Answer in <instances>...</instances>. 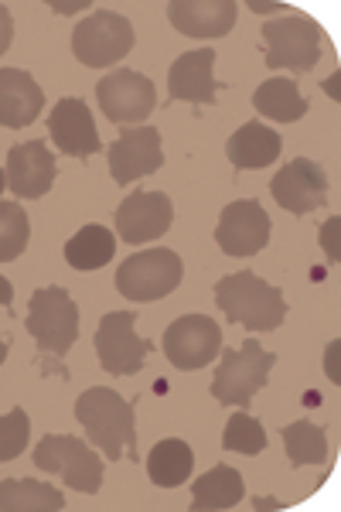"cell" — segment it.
Wrapping results in <instances>:
<instances>
[{"label":"cell","mask_w":341,"mask_h":512,"mask_svg":"<svg viewBox=\"0 0 341 512\" xmlns=\"http://www.w3.org/2000/svg\"><path fill=\"white\" fill-rule=\"evenodd\" d=\"M76 420L86 427V437L93 448L103 451V458L120 461L130 454L137 461V420L133 403L123 400L110 386H89L76 400Z\"/></svg>","instance_id":"obj_1"},{"label":"cell","mask_w":341,"mask_h":512,"mask_svg":"<svg viewBox=\"0 0 341 512\" xmlns=\"http://www.w3.org/2000/svg\"><path fill=\"white\" fill-rule=\"evenodd\" d=\"M215 304L219 311H226L232 325H243L249 332H273L287 318V301L280 287L266 284L249 270L222 277L215 284Z\"/></svg>","instance_id":"obj_2"},{"label":"cell","mask_w":341,"mask_h":512,"mask_svg":"<svg viewBox=\"0 0 341 512\" xmlns=\"http://www.w3.org/2000/svg\"><path fill=\"white\" fill-rule=\"evenodd\" d=\"M277 355L266 352L256 338H246L243 349H222V362L215 366L212 396L222 407H249L253 396L263 390Z\"/></svg>","instance_id":"obj_3"},{"label":"cell","mask_w":341,"mask_h":512,"mask_svg":"<svg viewBox=\"0 0 341 512\" xmlns=\"http://www.w3.org/2000/svg\"><path fill=\"white\" fill-rule=\"evenodd\" d=\"M35 468L48 475H62L65 485L76 492L96 495L103 489V454L89 448L72 434H45L35 448Z\"/></svg>","instance_id":"obj_4"},{"label":"cell","mask_w":341,"mask_h":512,"mask_svg":"<svg viewBox=\"0 0 341 512\" xmlns=\"http://www.w3.org/2000/svg\"><path fill=\"white\" fill-rule=\"evenodd\" d=\"M24 325L41 352L62 359L79 338V308L65 287H41L31 294Z\"/></svg>","instance_id":"obj_5"},{"label":"cell","mask_w":341,"mask_h":512,"mask_svg":"<svg viewBox=\"0 0 341 512\" xmlns=\"http://www.w3.org/2000/svg\"><path fill=\"white\" fill-rule=\"evenodd\" d=\"M266 38V65L270 69H290L294 76L311 72L321 59L324 28L307 14H287L263 24Z\"/></svg>","instance_id":"obj_6"},{"label":"cell","mask_w":341,"mask_h":512,"mask_svg":"<svg viewBox=\"0 0 341 512\" xmlns=\"http://www.w3.org/2000/svg\"><path fill=\"white\" fill-rule=\"evenodd\" d=\"M181 277H185L181 256L157 246V250L133 253L120 263V270H116V291L137 304L161 301V297H168L181 284Z\"/></svg>","instance_id":"obj_7"},{"label":"cell","mask_w":341,"mask_h":512,"mask_svg":"<svg viewBox=\"0 0 341 512\" xmlns=\"http://www.w3.org/2000/svg\"><path fill=\"white\" fill-rule=\"evenodd\" d=\"M133 48V24L123 14L96 11L82 18L72 31V55L89 69H106L130 55Z\"/></svg>","instance_id":"obj_8"},{"label":"cell","mask_w":341,"mask_h":512,"mask_svg":"<svg viewBox=\"0 0 341 512\" xmlns=\"http://www.w3.org/2000/svg\"><path fill=\"white\" fill-rule=\"evenodd\" d=\"M151 352V342L137 335V315L133 311H110L96 328V355L99 366L110 376H137L144 369V359Z\"/></svg>","instance_id":"obj_9"},{"label":"cell","mask_w":341,"mask_h":512,"mask_svg":"<svg viewBox=\"0 0 341 512\" xmlns=\"http://www.w3.org/2000/svg\"><path fill=\"white\" fill-rule=\"evenodd\" d=\"M222 349L219 321L209 315H181L164 328V355L181 373H195L202 366H212Z\"/></svg>","instance_id":"obj_10"},{"label":"cell","mask_w":341,"mask_h":512,"mask_svg":"<svg viewBox=\"0 0 341 512\" xmlns=\"http://www.w3.org/2000/svg\"><path fill=\"white\" fill-rule=\"evenodd\" d=\"M96 99H99V110L106 113L113 123L120 127H130V123L147 120L157 106V89L154 82L147 76L133 69H113L106 79H99L96 86Z\"/></svg>","instance_id":"obj_11"},{"label":"cell","mask_w":341,"mask_h":512,"mask_svg":"<svg viewBox=\"0 0 341 512\" xmlns=\"http://www.w3.org/2000/svg\"><path fill=\"white\" fill-rule=\"evenodd\" d=\"M270 192L280 209L294 212V216H307V212L328 205V175H324L318 161L297 158L273 175Z\"/></svg>","instance_id":"obj_12"},{"label":"cell","mask_w":341,"mask_h":512,"mask_svg":"<svg viewBox=\"0 0 341 512\" xmlns=\"http://www.w3.org/2000/svg\"><path fill=\"white\" fill-rule=\"evenodd\" d=\"M106 161H110V175L116 185H130V181L161 171L164 151L157 127H144V123L140 127H123L116 144L106 151Z\"/></svg>","instance_id":"obj_13"},{"label":"cell","mask_w":341,"mask_h":512,"mask_svg":"<svg viewBox=\"0 0 341 512\" xmlns=\"http://www.w3.org/2000/svg\"><path fill=\"white\" fill-rule=\"evenodd\" d=\"M215 243H219V250L226 256H256L270 243V216H266L263 205L253 202V198L229 202L219 216Z\"/></svg>","instance_id":"obj_14"},{"label":"cell","mask_w":341,"mask_h":512,"mask_svg":"<svg viewBox=\"0 0 341 512\" xmlns=\"http://www.w3.org/2000/svg\"><path fill=\"white\" fill-rule=\"evenodd\" d=\"M174 222V205L164 192H133L116 209V236L130 246L164 236Z\"/></svg>","instance_id":"obj_15"},{"label":"cell","mask_w":341,"mask_h":512,"mask_svg":"<svg viewBox=\"0 0 341 512\" xmlns=\"http://www.w3.org/2000/svg\"><path fill=\"white\" fill-rule=\"evenodd\" d=\"M7 188L18 198H41L52 192L55 185V154L48 151L45 140H28V144H14L7 151Z\"/></svg>","instance_id":"obj_16"},{"label":"cell","mask_w":341,"mask_h":512,"mask_svg":"<svg viewBox=\"0 0 341 512\" xmlns=\"http://www.w3.org/2000/svg\"><path fill=\"white\" fill-rule=\"evenodd\" d=\"M48 134H52L58 151L69 154V158H93V154L103 151L93 113L76 96H65L55 103L52 117H48Z\"/></svg>","instance_id":"obj_17"},{"label":"cell","mask_w":341,"mask_h":512,"mask_svg":"<svg viewBox=\"0 0 341 512\" xmlns=\"http://www.w3.org/2000/svg\"><path fill=\"white\" fill-rule=\"evenodd\" d=\"M215 48H195L185 52L168 72V99L171 103H198L212 106L219 99V86H215Z\"/></svg>","instance_id":"obj_18"},{"label":"cell","mask_w":341,"mask_h":512,"mask_svg":"<svg viewBox=\"0 0 341 512\" xmlns=\"http://www.w3.org/2000/svg\"><path fill=\"white\" fill-rule=\"evenodd\" d=\"M239 14L236 0H171L168 21L188 38H222L232 31Z\"/></svg>","instance_id":"obj_19"},{"label":"cell","mask_w":341,"mask_h":512,"mask_svg":"<svg viewBox=\"0 0 341 512\" xmlns=\"http://www.w3.org/2000/svg\"><path fill=\"white\" fill-rule=\"evenodd\" d=\"M45 93L24 69H0V127L21 130L38 120Z\"/></svg>","instance_id":"obj_20"},{"label":"cell","mask_w":341,"mask_h":512,"mask_svg":"<svg viewBox=\"0 0 341 512\" xmlns=\"http://www.w3.org/2000/svg\"><path fill=\"white\" fill-rule=\"evenodd\" d=\"M284 151V140L273 127H266L260 120H249L246 127H239L236 134L226 140V158L236 164L239 171H256L270 168Z\"/></svg>","instance_id":"obj_21"},{"label":"cell","mask_w":341,"mask_h":512,"mask_svg":"<svg viewBox=\"0 0 341 512\" xmlns=\"http://www.w3.org/2000/svg\"><path fill=\"white\" fill-rule=\"evenodd\" d=\"M191 468H195V451L181 437H164L147 454V475H151L157 489H178V485H185L191 478Z\"/></svg>","instance_id":"obj_22"},{"label":"cell","mask_w":341,"mask_h":512,"mask_svg":"<svg viewBox=\"0 0 341 512\" xmlns=\"http://www.w3.org/2000/svg\"><path fill=\"white\" fill-rule=\"evenodd\" d=\"M65 495L38 478H4L0 482V512H58Z\"/></svg>","instance_id":"obj_23"},{"label":"cell","mask_w":341,"mask_h":512,"mask_svg":"<svg viewBox=\"0 0 341 512\" xmlns=\"http://www.w3.org/2000/svg\"><path fill=\"white\" fill-rule=\"evenodd\" d=\"M191 495H195V502H191V509H195V512L232 509L236 502H243L246 485H243V475H239L232 465H215L209 475L195 478Z\"/></svg>","instance_id":"obj_24"},{"label":"cell","mask_w":341,"mask_h":512,"mask_svg":"<svg viewBox=\"0 0 341 512\" xmlns=\"http://www.w3.org/2000/svg\"><path fill=\"white\" fill-rule=\"evenodd\" d=\"M253 106L260 117L280 123H297L307 113V99L294 79H266L253 93Z\"/></svg>","instance_id":"obj_25"},{"label":"cell","mask_w":341,"mask_h":512,"mask_svg":"<svg viewBox=\"0 0 341 512\" xmlns=\"http://www.w3.org/2000/svg\"><path fill=\"white\" fill-rule=\"evenodd\" d=\"M113 253H116L113 229L99 226V222L79 229V233L65 243V260H69L72 270H99L113 260Z\"/></svg>","instance_id":"obj_26"},{"label":"cell","mask_w":341,"mask_h":512,"mask_svg":"<svg viewBox=\"0 0 341 512\" xmlns=\"http://www.w3.org/2000/svg\"><path fill=\"white\" fill-rule=\"evenodd\" d=\"M287 444V458L294 468H304V465H324L328 461V431L311 420H297V424H287L280 431Z\"/></svg>","instance_id":"obj_27"},{"label":"cell","mask_w":341,"mask_h":512,"mask_svg":"<svg viewBox=\"0 0 341 512\" xmlns=\"http://www.w3.org/2000/svg\"><path fill=\"white\" fill-rule=\"evenodd\" d=\"M31 222L21 202H0V263H11L28 250Z\"/></svg>","instance_id":"obj_28"},{"label":"cell","mask_w":341,"mask_h":512,"mask_svg":"<svg viewBox=\"0 0 341 512\" xmlns=\"http://www.w3.org/2000/svg\"><path fill=\"white\" fill-rule=\"evenodd\" d=\"M222 448L226 451H236V454H260L266 448V431H263V424L256 417H249V414H236V417H229V424H226V434H222Z\"/></svg>","instance_id":"obj_29"},{"label":"cell","mask_w":341,"mask_h":512,"mask_svg":"<svg viewBox=\"0 0 341 512\" xmlns=\"http://www.w3.org/2000/svg\"><path fill=\"white\" fill-rule=\"evenodd\" d=\"M31 437V420L21 407H14L11 414L0 417V461H14L21 458L28 448Z\"/></svg>","instance_id":"obj_30"},{"label":"cell","mask_w":341,"mask_h":512,"mask_svg":"<svg viewBox=\"0 0 341 512\" xmlns=\"http://www.w3.org/2000/svg\"><path fill=\"white\" fill-rule=\"evenodd\" d=\"M321 250L328 253V263L341 260V219L338 216H331L321 226Z\"/></svg>","instance_id":"obj_31"},{"label":"cell","mask_w":341,"mask_h":512,"mask_svg":"<svg viewBox=\"0 0 341 512\" xmlns=\"http://www.w3.org/2000/svg\"><path fill=\"white\" fill-rule=\"evenodd\" d=\"M11 38H14V21H11V11L0 4V55L11 48Z\"/></svg>","instance_id":"obj_32"},{"label":"cell","mask_w":341,"mask_h":512,"mask_svg":"<svg viewBox=\"0 0 341 512\" xmlns=\"http://www.w3.org/2000/svg\"><path fill=\"white\" fill-rule=\"evenodd\" d=\"M338 352H341V342H331V345H328V355H324V373L331 376V383H341V373H338Z\"/></svg>","instance_id":"obj_33"},{"label":"cell","mask_w":341,"mask_h":512,"mask_svg":"<svg viewBox=\"0 0 341 512\" xmlns=\"http://www.w3.org/2000/svg\"><path fill=\"white\" fill-rule=\"evenodd\" d=\"M48 7L58 11V14H76V11H86L89 0H76V4H55V0H48Z\"/></svg>","instance_id":"obj_34"},{"label":"cell","mask_w":341,"mask_h":512,"mask_svg":"<svg viewBox=\"0 0 341 512\" xmlns=\"http://www.w3.org/2000/svg\"><path fill=\"white\" fill-rule=\"evenodd\" d=\"M11 301H14V287H11V280L0 277V304H4V308H7V304H11Z\"/></svg>","instance_id":"obj_35"},{"label":"cell","mask_w":341,"mask_h":512,"mask_svg":"<svg viewBox=\"0 0 341 512\" xmlns=\"http://www.w3.org/2000/svg\"><path fill=\"white\" fill-rule=\"evenodd\" d=\"M249 7H253V11H260V14H270V11H290V7L287 4H249Z\"/></svg>","instance_id":"obj_36"},{"label":"cell","mask_w":341,"mask_h":512,"mask_svg":"<svg viewBox=\"0 0 341 512\" xmlns=\"http://www.w3.org/2000/svg\"><path fill=\"white\" fill-rule=\"evenodd\" d=\"M284 502H277V499H256V509H280Z\"/></svg>","instance_id":"obj_37"},{"label":"cell","mask_w":341,"mask_h":512,"mask_svg":"<svg viewBox=\"0 0 341 512\" xmlns=\"http://www.w3.org/2000/svg\"><path fill=\"white\" fill-rule=\"evenodd\" d=\"M4 359H7V342L0 338V366H4Z\"/></svg>","instance_id":"obj_38"},{"label":"cell","mask_w":341,"mask_h":512,"mask_svg":"<svg viewBox=\"0 0 341 512\" xmlns=\"http://www.w3.org/2000/svg\"><path fill=\"white\" fill-rule=\"evenodd\" d=\"M4 188H7V175L0 171V195H4Z\"/></svg>","instance_id":"obj_39"}]
</instances>
